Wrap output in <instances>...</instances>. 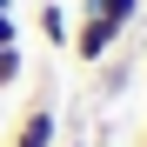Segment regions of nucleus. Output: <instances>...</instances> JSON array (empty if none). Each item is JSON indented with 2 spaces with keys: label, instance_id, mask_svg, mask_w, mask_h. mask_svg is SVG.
I'll list each match as a JSON object with an SVG mask.
<instances>
[{
  "label": "nucleus",
  "instance_id": "obj_4",
  "mask_svg": "<svg viewBox=\"0 0 147 147\" xmlns=\"http://www.w3.org/2000/svg\"><path fill=\"white\" fill-rule=\"evenodd\" d=\"M20 74H27V54H20V47H0V94L20 87Z\"/></svg>",
  "mask_w": 147,
  "mask_h": 147
},
{
  "label": "nucleus",
  "instance_id": "obj_2",
  "mask_svg": "<svg viewBox=\"0 0 147 147\" xmlns=\"http://www.w3.org/2000/svg\"><path fill=\"white\" fill-rule=\"evenodd\" d=\"M134 74H140V47H127V40H120L114 54L94 67V100H100V107H107V100H120V94L134 87Z\"/></svg>",
  "mask_w": 147,
  "mask_h": 147
},
{
  "label": "nucleus",
  "instance_id": "obj_5",
  "mask_svg": "<svg viewBox=\"0 0 147 147\" xmlns=\"http://www.w3.org/2000/svg\"><path fill=\"white\" fill-rule=\"evenodd\" d=\"M0 47H20V20L13 13H0Z\"/></svg>",
  "mask_w": 147,
  "mask_h": 147
},
{
  "label": "nucleus",
  "instance_id": "obj_7",
  "mask_svg": "<svg viewBox=\"0 0 147 147\" xmlns=\"http://www.w3.org/2000/svg\"><path fill=\"white\" fill-rule=\"evenodd\" d=\"M0 13H13V0H0Z\"/></svg>",
  "mask_w": 147,
  "mask_h": 147
},
{
  "label": "nucleus",
  "instance_id": "obj_8",
  "mask_svg": "<svg viewBox=\"0 0 147 147\" xmlns=\"http://www.w3.org/2000/svg\"><path fill=\"white\" fill-rule=\"evenodd\" d=\"M140 147H147V134H140Z\"/></svg>",
  "mask_w": 147,
  "mask_h": 147
},
{
  "label": "nucleus",
  "instance_id": "obj_6",
  "mask_svg": "<svg viewBox=\"0 0 147 147\" xmlns=\"http://www.w3.org/2000/svg\"><path fill=\"white\" fill-rule=\"evenodd\" d=\"M60 147H94V140L87 134H60Z\"/></svg>",
  "mask_w": 147,
  "mask_h": 147
},
{
  "label": "nucleus",
  "instance_id": "obj_1",
  "mask_svg": "<svg viewBox=\"0 0 147 147\" xmlns=\"http://www.w3.org/2000/svg\"><path fill=\"white\" fill-rule=\"evenodd\" d=\"M120 40H127V34H120V27H107L100 13H74V40H67V54L80 60V67H100Z\"/></svg>",
  "mask_w": 147,
  "mask_h": 147
},
{
  "label": "nucleus",
  "instance_id": "obj_3",
  "mask_svg": "<svg viewBox=\"0 0 147 147\" xmlns=\"http://www.w3.org/2000/svg\"><path fill=\"white\" fill-rule=\"evenodd\" d=\"M34 34H40L47 47H67V40H74V13L60 7V0H40V13H34Z\"/></svg>",
  "mask_w": 147,
  "mask_h": 147
}]
</instances>
